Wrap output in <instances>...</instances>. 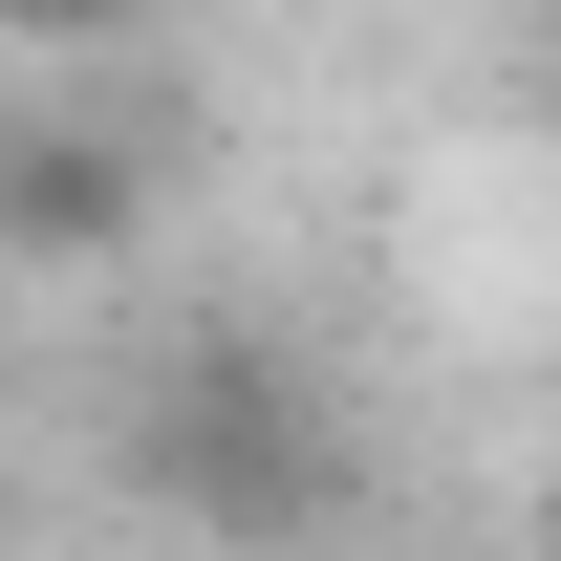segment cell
<instances>
[{
	"label": "cell",
	"mask_w": 561,
	"mask_h": 561,
	"mask_svg": "<svg viewBox=\"0 0 561 561\" xmlns=\"http://www.w3.org/2000/svg\"><path fill=\"white\" fill-rule=\"evenodd\" d=\"M151 496H173V518H216V540H302V518L346 496V432H324L302 346L195 324V346L151 367Z\"/></svg>",
	"instance_id": "1"
},
{
	"label": "cell",
	"mask_w": 561,
	"mask_h": 561,
	"mask_svg": "<svg viewBox=\"0 0 561 561\" xmlns=\"http://www.w3.org/2000/svg\"><path fill=\"white\" fill-rule=\"evenodd\" d=\"M130 238H151V173L87 130V108H22V130H0V260L22 280H108Z\"/></svg>",
	"instance_id": "2"
},
{
	"label": "cell",
	"mask_w": 561,
	"mask_h": 561,
	"mask_svg": "<svg viewBox=\"0 0 561 561\" xmlns=\"http://www.w3.org/2000/svg\"><path fill=\"white\" fill-rule=\"evenodd\" d=\"M130 22H151V0H0V44H22V66H108Z\"/></svg>",
	"instance_id": "3"
}]
</instances>
